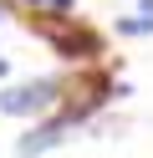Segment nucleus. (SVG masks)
Masks as SVG:
<instances>
[{"mask_svg": "<svg viewBox=\"0 0 153 158\" xmlns=\"http://www.w3.org/2000/svg\"><path fill=\"white\" fill-rule=\"evenodd\" d=\"M56 97H61V87L51 82V77H31V82H15V87H5V92H0V112H10V117L51 112V107H56Z\"/></svg>", "mask_w": 153, "mask_h": 158, "instance_id": "obj_1", "label": "nucleus"}, {"mask_svg": "<svg viewBox=\"0 0 153 158\" xmlns=\"http://www.w3.org/2000/svg\"><path fill=\"white\" fill-rule=\"evenodd\" d=\"M36 31L46 36V41L56 46L61 56H71V61H77V51H82V56H92V36L82 31L71 15H41V21H36Z\"/></svg>", "mask_w": 153, "mask_h": 158, "instance_id": "obj_2", "label": "nucleus"}, {"mask_svg": "<svg viewBox=\"0 0 153 158\" xmlns=\"http://www.w3.org/2000/svg\"><path fill=\"white\" fill-rule=\"evenodd\" d=\"M61 138H66V123L31 127V133H20V138H15V153H20V158H36V153H46V148H56Z\"/></svg>", "mask_w": 153, "mask_h": 158, "instance_id": "obj_3", "label": "nucleus"}, {"mask_svg": "<svg viewBox=\"0 0 153 158\" xmlns=\"http://www.w3.org/2000/svg\"><path fill=\"white\" fill-rule=\"evenodd\" d=\"M117 36H153V15H138V21H117Z\"/></svg>", "mask_w": 153, "mask_h": 158, "instance_id": "obj_4", "label": "nucleus"}, {"mask_svg": "<svg viewBox=\"0 0 153 158\" xmlns=\"http://www.w3.org/2000/svg\"><path fill=\"white\" fill-rule=\"evenodd\" d=\"M31 5H51L56 15H66V10H71V0H31Z\"/></svg>", "mask_w": 153, "mask_h": 158, "instance_id": "obj_5", "label": "nucleus"}, {"mask_svg": "<svg viewBox=\"0 0 153 158\" xmlns=\"http://www.w3.org/2000/svg\"><path fill=\"white\" fill-rule=\"evenodd\" d=\"M143 15H153V0H143Z\"/></svg>", "mask_w": 153, "mask_h": 158, "instance_id": "obj_6", "label": "nucleus"}, {"mask_svg": "<svg viewBox=\"0 0 153 158\" xmlns=\"http://www.w3.org/2000/svg\"><path fill=\"white\" fill-rule=\"evenodd\" d=\"M0 77H5V61H0Z\"/></svg>", "mask_w": 153, "mask_h": 158, "instance_id": "obj_7", "label": "nucleus"}]
</instances>
